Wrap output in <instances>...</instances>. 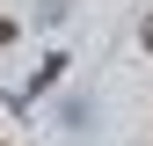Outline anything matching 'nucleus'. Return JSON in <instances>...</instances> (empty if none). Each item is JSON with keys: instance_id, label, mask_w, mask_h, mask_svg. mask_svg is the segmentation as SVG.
I'll return each instance as SVG.
<instances>
[{"instance_id": "2", "label": "nucleus", "mask_w": 153, "mask_h": 146, "mask_svg": "<svg viewBox=\"0 0 153 146\" xmlns=\"http://www.w3.org/2000/svg\"><path fill=\"white\" fill-rule=\"evenodd\" d=\"M146 51H153V22H146Z\"/></svg>"}, {"instance_id": "1", "label": "nucleus", "mask_w": 153, "mask_h": 146, "mask_svg": "<svg viewBox=\"0 0 153 146\" xmlns=\"http://www.w3.org/2000/svg\"><path fill=\"white\" fill-rule=\"evenodd\" d=\"M7 44H15V22H7V15H0V51H7Z\"/></svg>"}]
</instances>
